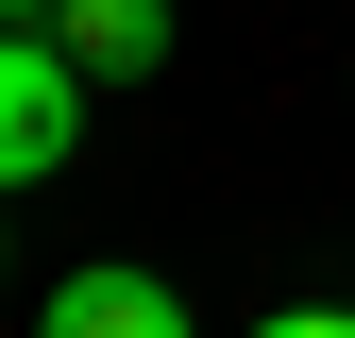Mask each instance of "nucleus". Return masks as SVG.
Instances as JSON below:
<instances>
[{
	"instance_id": "20e7f679",
	"label": "nucleus",
	"mask_w": 355,
	"mask_h": 338,
	"mask_svg": "<svg viewBox=\"0 0 355 338\" xmlns=\"http://www.w3.org/2000/svg\"><path fill=\"white\" fill-rule=\"evenodd\" d=\"M0 17H51V0H0Z\"/></svg>"
},
{
	"instance_id": "7ed1b4c3",
	"label": "nucleus",
	"mask_w": 355,
	"mask_h": 338,
	"mask_svg": "<svg viewBox=\"0 0 355 338\" xmlns=\"http://www.w3.org/2000/svg\"><path fill=\"white\" fill-rule=\"evenodd\" d=\"M51 34L85 51V84H153L169 68V0H51Z\"/></svg>"
},
{
	"instance_id": "f257e3e1",
	"label": "nucleus",
	"mask_w": 355,
	"mask_h": 338,
	"mask_svg": "<svg viewBox=\"0 0 355 338\" xmlns=\"http://www.w3.org/2000/svg\"><path fill=\"white\" fill-rule=\"evenodd\" d=\"M68 152H85V51L51 17H0V203L51 186Z\"/></svg>"
},
{
	"instance_id": "f03ea898",
	"label": "nucleus",
	"mask_w": 355,
	"mask_h": 338,
	"mask_svg": "<svg viewBox=\"0 0 355 338\" xmlns=\"http://www.w3.org/2000/svg\"><path fill=\"white\" fill-rule=\"evenodd\" d=\"M51 338H187V287L169 271H51Z\"/></svg>"
}]
</instances>
